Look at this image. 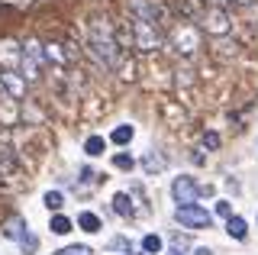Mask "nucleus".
<instances>
[{
	"label": "nucleus",
	"mask_w": 258,
	"mask_h": 255,
	"mask_svg": "<svg viewBox=\"0 0 258 255\" xmlns=\"http://www.w3.org/2000/svg\"><path fill=\"white\" fill-rule=\"evenodd\" d=\"M87 52L94 55V61L100 68H107V71H116L119 65V58H123V45H119V39H116V29L107 26V20H94L91 23V42H87Z\"/></svg>",
	"instance_id": "nucleus-1"
},
{
	"label": "nucleus",
	"mask_w": 258,
	"mask_h": 255,
	"mask_svg": "<svg viewBox=\"0 0 258 255\" xmlns=\"http://www.w3.org/2000/svg\"><path fill=\"white\" fill-rule=\"evenodd\" d=\"M168 45L181 55V58H194L204 45V33L197 29V23L190 20H177V23H168Z\"/></svg>",
	"instance_id": "nucleus-2"
},
{
	"label": "nucleus",
	"mask_w": 258,
	"mask_h": 255,
	"mask_svg": "<svg viewBox=\"0 0 258 255\" xmlns=\"http://www.w3.org/2000/svg\"><path fill=\"white\" fill-rule=\"evenodd\" d=\"M129 45H133L136 52H142V55L158 52L161 26H152V23H145V20H133L129 23Z\"/></svg>",
	"instance_id": "nucleus-3"
},
{
	"label": "nucleus",
	"mask_w": 258,
	"mask_h": 255,
	"mask_svg": "<svg viewBox=\"0 0 258 255\" xmlns=\"http://www.w3.org/2000/svg\"><path fill=\"white\" fill-rule=\"evenodd\" d=\"M42 68H45V49H42V42H39V39H26V42H23V55H20L23 78H26L29 84L39 81V78H42Z\"/></svg>",
	"instance_id": "nucleus-4"
},
{
	"label": "nucleus",
	"mask_w": 258,
	"mask_h": 255,
	"mask_svg": "<svg viewBox=\"0 0 258 255\" xmlns=\"http://www.w3.org/2000/svg\"><path fill=\"white\" fill-rule=\"evenodd\" d=\"M126 10L133 20H145L152 26H168V7L161 0H126Z\"/></svg>",
	"instance_id": "nucleus-5"
},
{
	"label": "nucleus",
	"mask_w": 258,
	"mask_h": 255,
	"mask_svg": "<svg viewBox=\"0 0 258 255\" xmlns=\"http://www.w3.org/2000/svg\"><path fill=\"white\" fill-rule=\"evenodd\" d=\"M197 29L207 33V36H213V39L229 36L232 17L226 13V7H204V13H200V20H197Z\"/></svg>",
	"instance_id": "nucleus-6"
},
{
	"label": "nucleus",
	"mask_w": 258,
	"mask_h": 255,
	"mask_svg": "<svg viewBox=\"0 0 258 255\" xmlns=\"http://www.w3.org/2000/svg\"><path fill=\"white\" fill-rule=\"evenodd\" d=\"M174 220L181 223L184 229H210V226H213V213L204 210V207H197V204L177 207V210H174Z\"/></svg>",
	"instance_id": "nucleus-7"
},
{
	"label": "nucleus",
	"mask_w": 258,
	"mask_h": 255,
	"mask_svg": "<svg viewBox=\"0 0 258 255\" xmlns=\"http://www.w3.org/2000/svg\"><path fill=\"white\" fill-rule=\"evenodd\" d=\"M171 197L177 201V207L197 204V197H200V184H197L194 178H174V184H171Z\"/></svg>",
	"instance_id": "nucleus-8"
},
{
	"label": "nucleus",
	"mask_w": 258,
	"mask_h": 255,
	"mask_svg": "<svg viewBox=\"0 0 258 255\" xmlns=\"http://www.w3.org/2000/svg\"><path fill=\"white\" fill-rule=\"evenodd\" d=\"M0 81H4V94L13 100H26V87L29 81L20 75V71H0Z\"/></svg>",
	"instance_id": "nucleus-9"
},
{
	"label": "nucleus",
	"mask_w": 258,
	"mask_h": 255,
	"mask_svg": "<svg viewBox=\"0 0 258 255\" xmlns=\"http://www.w3.org/2000/svg\"><path fill=\"white\" fill-rule=\"evenodd\" d=\"M20 55H23V45L16 39H0V61H4V71H16L20 65Z\"/></svg>",
	"instance_id": "nucleus-10"
},
{
	"label": "nucleus",
	"mask_w": 258,
	"mask_h": 255,
	"mask_svg": "<svg viewBox=\"0 0 258 255\" xmlns=\"http://www.w3.org/2000/svg\"><path fill=\"white\" fill-rule=\"evenodd\" d=\"M78 226L84 229V233H100V229H103V223H100V217H97V213L84 210V213H78Z\"/></svg>",
	"instance_id": "nucleus-11"
},
{
	"label": "nucleus",
	"mask_w": 258,
	"mask_h": 255,
	"mask_svg": "<svg viewBox=\"0 0 258 255\" xmlns=\"http://www.w3.org/2000/svg\"><path fill=\"white\" fill-rule=\"evenodd\" d=\"M26 229H29V226H26V220H23V217H10V220H7V226H4V236L20 242V236L26 233Z\"/></svg>",
	"instance_id": "nucleus-12"
},
{
	"label": "nucleus",
	"mask_w": 258,
	"mask_h": 255,
	"mask_svg": "<svg viewBox=\"0 0 258 255\" xmlns=\"http://www.w3.org/2000/svg\"><path fill=\"white\" fill-rule=\"evenodd\" d=\"M113 210H116L119 217H133V213H136V207H133V197H129L126 190H119V194L113 197Z\"/></svg>",
	"instance_id": "nucleus-13"
},
{
	"label": "nucleus",
	"mask_w": 258,
	"mask_h": 255,
	"mask_svg": "<svg viewBox=\"0 0 258 255\" xmlns=\"http://www.w3.org/2000/svg\"><path fill=\"white\" fill-rule=\"evenodd\" d=\"M165 165H168V158L161 155V152H149L142 158V168L149 171V174H155V171H165Z\"/></svg>",
	"instance_id": "nucleus-14"
},
{
	"label": "nucleus",
	"mask_w": 258,
	"mask_h": 255,
	"mask_svg": "<svg viewBox=\"0 0 258 255\" xmlns=\"http://www.w3.org/2000/svg\"><path fill=\"white\" fill-rule=\"evenodd\" d=\"M226 229H229V236H232V239H239V242L248 236V226H245V220H242V217H236V213H232V217L226 220Z\"/></svg>",
	"instance_id": "nucleus-15"
},
{
	"label": "nucleus",
	"mask_w": 258,
	"mask_h": 255,
	"mask_svg": "<svg viewBox=\"0 0 258 255\" xmlns=\"http://www.w3.org/2000/svg\"><path fill=\"white\" fill-rule=\"evenodd\" d=\"M116 75L123 78V81H133L136 78V61L129 58V52H123V58H119V65H116Z\"/></svg>",
	"instance_id": "nucleus-16"
},
{
	"label": "nucleus",
	"mask_w": 258,
	"mask_h": 255,
	"mask_svg": "<svg viewBox=\"0 0 258 255\" xmlns=\"http://www.w3.org/2000/svg\"><path fill=\"white\" fill-rule=\"evenodd\" d=\"M216 55H220V58H236V55H239V45L229 42L226 36H220V39H216Z\"/></svg>",
	"instance_id": "nucleus-17"
},
{
	"label": "nucleus",
	"mask_w": 258,
	"mask_h": 255,
	"mask_svg": "<svg viewBox=\"0 0 258 255\" xmlns=\"http://www.w3.org/2000/svg\"><path fill=\"white\" fill-rule=\"evenodd\" d=\"M84 152L87 155H103V152H107V139H103V136H91L84 142Z\"/></svg>",
	"instance_id": "nucleus-18"
},
{
	"label": "nucleus",
	"mask_w": 258,
	"mask_h": 255,
	"mask_svg": "<svg viewBox=\"0 0 258 255\" xmlns=\"http://www.w3.org/2000/svg\"><path fill=\"white\" fill-rule=\"evenodd\" d=\"M133 136H136V130H133V126H116L110 139L116 142V146H126V142H133Z\"/></svg>",
	"instance_id": "nucleus-19"
},
{
	"label": "nucleus",
	"mask_w": 258,
	"mask_h": 255,
	"mask_svg": "<svg viewBox=\"0 0 258 255\" xmlns=\"http://www.w3.org/2000/svg\"><path fill=\"white\" fill-rule=\"evenodd\" d=\"M52 233H55V236L71 233V220H68V217H61V213H55V217H52Z\"/></svg>",
	"instance_id": "nucleus-20"
},
{
	"label": "nucleus",
	"mask_w": 258,
	"mask_h": 255,
	"mask_svg": "<svg viewBox=\"0 0 258 255\" xmlns=\"http://www.w3.org/2000/svg\"><path fill=\"white\" fill-rule=\"evenodd\" d=\"M142 249L149 252V255H158V252H161V236H155V233H149V236L142 239Z\"/></svg>",
	"instance_id": "nucleus-21"
},
{
	"label": "nucleus",
	"mask_w": 258,
	"mask_h": 255,
	"mask_svg": "<svg viewBox=\"0 0 258 255\" xmlns=\"http://www.w3.org/2000/svg\"><path fill=\"white\" fill-rule=\"evenodd\" d=\"M45 207H48V210H55V213H58L61 207H64V197H61V190H48V194H45Z\"/></svg>",
	"instance_id": "nucleus-22"
},
{
	"label": "nucleus",
	"mask_w": 258,
	"mask_h": 255,
	"mask_svg": "<svg viewBox=\"0 0 258 255\" xmlns=\"http://www.w3.org/2000/svg\"><path fill=\"white\" fill-rule=\"evenodd\" d=\"M20 249H23V252H36V249H39V239L32 236L29 229H26V233L20 236Z\"/></svg>",
	"instance_id": "nucleus-23"
},
{
	"label": "nucleus",
	"mask_w": 258,
	"mask_h": 255,
	"mask_svg": "<svg viewBox=\"0 0 258 255\" xmlns=\"http://www.w3.org/2000/svg\"><path fill=\"white\" fill-rule=\"evenodd\" d=\"M113 165H116V168H123V171H133V155H126V152H116L113 155Z\"/></svg>",
	"instance_id": "nucleus-24"
},
{
	"label": "nucleus",
	"mask_w": 258,
	"mask_h": 255,
	"mask_svg": "<svg viewBox=\"0 0 258 255\" xmlns=\"http://www.w3.org/2000/svg\"><path fill=\"white\" fill-rule=\"evenodd\" d=\"M55 255H94V249H91V245H68V249H61Z\"/></svg>",
	"instance_id": "nucleus-25"
},
{
	"label": "nucleus",
	"mask_w": 258,
	"mask_h": 255,
	"mask_svg": "<svg viewBox=\"0 0 258 255\" xmlns=\"http://www.w3.org/2000/svg\"><path fill=\"white\" fill-rule=\"evenodd\" d=\"M245 10V20H248V26L258 29V4H248V7H242Z\"/></svg>",
	"instance_id": "nucleus-26"
},
{
	"label": "nucleus",
	"mask_w": 258,
	"mask_h": 255,
	"mask_svg": "<svg viewBox=\"0 0 258 255\" xmlns=\"http://www.w3.org/2000/svg\"><path fill=\"white\" fill-rule=\"evenodd\" d=\"M216 213L229 220V217H232V204H229V201H216Z\"/></svg>",
	"instance_id": "nucleus-27"
},
{
	"label": "nucleus",
	"mask_w": 258,
	"mask_h": 255,
	"mask_svg": "<svg viewBox=\"0 0 258 255\" xmlns=\"http://www.w3.org/2000/svg\"><path fill=\"white\" fill-rule=\"evenodd\" d=\"M204 146L207 149H220V136H216V133H204Z\"/></svg>",
	"instance_id": "nucleus-28"
},
{
	"label": "nucleus",
	"mask_w": 258,
	"mask_h": 255,
	"mask_svg": "<svg viewBox=\"0 0 258 255\" xmlns=\"http://www.w3.org/2000/svg\"><path fill=\"white\" fill-rule=\"evenodd\" d=\"M229 4L232 7H248V4H255V0H226V7H229Z\"/></svg>",
	"instance_id": "nucleus-29"
},
{
	"label": "nucleus",
	"mask_w": 258,
	"mask_h": 255,
	"mask_svg": "<svg viewBox=\"0 0 258 255\" xmlns=\"http://www.w3.org/2000/svg\"><path fill=\"white\" fill-rule=\"evenodd\" d=\"M204 7H226V0H200Z\"/></svg>",
	"instance_id": "nucleus-30"
},
{
	"label": "nucleus",
	"mask_w": 258,
	"mask_h": 255,
	"mask_svg": "<svg viewBox=\"0 0 258 255\" xmlns=\"http://www.w3.org/2000/svg\"><path fill=\"white\" fill-rule=\"evenodd\" d=\"M194 255H213V252H210L207 245H197V249H194Z\"/></svg>",
	"instance_id": "nucleus-31"
},
{
	"label": "nucleus",
	"mask_w": 258,
	"mask_h": 255,
	"mask_svg": "<svg viewBox=\"0 0 258 255\" xmlns=\"http://www.w3.org/2000/svg\"><path fill=\"white\" fill-rule=\"evenodd\" d=\"M168 255H181V252H177V249H174V252H168Z\"/></svg>",
	"instance_id": "nucleus-32"
},
{
	"label": "nucleus",
	"mask_w": 258,
	"mask_h": 255,
	"mask_svg": "<svg viewBox=\"0 0 258 255\" xmlns=\"http://www.w3.org/2000/svg\"><path fill=\"white\" fill-rule=\"evenodd\" d=\"M0 187H4V174H0Z\"/></svg>",
	"instance_id": "nucleus-33"
},
{
	"label": "nucleus",
	"mask_w": 258,
	"mask_h": 255,
	"mask_svg": "<svg viewBox=\"0 0 258 255\" xmlns=\"http://www.w3.org/2000/svg\"><path fill=\"white\" fill-rule=\"evenodd\" d=\"M0 94H4V81H0Z\"/></svg>",
	"instance_id": "nucleus-34"
}]
</instances>
